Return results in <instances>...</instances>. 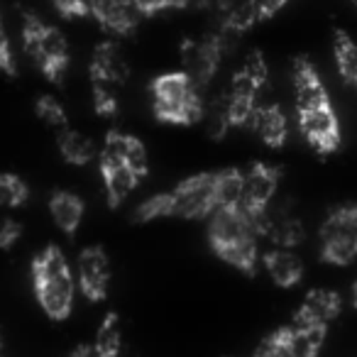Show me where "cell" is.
<instances>
[{
	"label": "cell",
	"mask_w": 357,
	"mask_h": 357,
	"mask_svg": "<svg viewBox=\"0 0 357 357\" xmlns=\"http://www.w3.org/2000/svg\"><path fill=\"white\" fill-rule=\"evenodd\" d=\"M264 213H252L245 206H218L208 215V240L213 252L230 267L255 274L259 264V238H264Z\"/></svg>",
	"instance_id": "1"
},
{
	"label": "cell",
	"mask_w": 357,
	"mask_h": 357,
	"mask_svg": "<svg viewBox=\"0 0 357 357\" xmlns=\"http://www.w3.org/2000/svg\"><path fill=\"white\" fill-rule=\"evenodd\" d=\"M32 289L40 308L52 321H66L74 311L76 277L59 245H47L32 259Z\"/></svg>",
	"instance_id": "2"
},
{
	"label": "cell",
	"mask_w": 357,
	"mask_h": 357,
	"mask_svg": "<svg viewBox=\"0 0 357 357\" xmlns=\"http://www.w3.org/2000/svg\"><path fill=\"white\" fill-rule=\"evenodd\" d=\"M22 50L25 54L35 61V66L42 71L47 81L52 84H61L64 74L69 69V42L56 30L54 25L45 22L40 15L25 10L22 13Z\"/></svg>",
	"instance_id": "3"
},
{
	"label": "cell",
	"mask_w": 357,
	"mask_h": 357,
	"mask_svg": "<svg viewBox=\"0 0 357 357\" xmlns=\"http://www.w3.org/2000/svg\"><path fill=\"white\" fill-rule=\"evenodd\" d=\"M149 91H152V110L162 123L194 125L204 118L201 89L184 71H169L157 76Z\"/></svg>",
	"instance_id": "4"
},
{
	"label": "cell",
	"mask_w": 357,
	"mask_h": 357,
	"mask_svg": "<svg viewBox=\"0 0 357 357\" xmlns=\"http://www.w3.org/2000/svg\"><path fill=\"white\" fill-rule=\"evenodd\" d=\"M321 257L337 267L357 257V204L335 208L321 225Z\"/></svg>",
	"instance_id": "5"
},
{
	"label": "cell",
	"mask_w": 357,
	"mask_h": 357,
	"mask_svg": "<svg viewBox=\"0 0 357 357\" xmlns=\"http://www.w3.org/2000/svg\"><path fill=\"white\" fill-rule=\"evenodd\" d=\"M169 199V215L176 218H208L215 208V172L194 174V176L184 178L176 189L167 191Z\"/></svg>",
	"instance_id": "6"
},
{
	"label": "cell",
	"mask_w": 357,
	"mask_h": 357,
	"mask_svg": "<svg viewBox=\"0 0 357 357\" xmlns=\"http://www.w3.org/2000/svg\"><path fill=\"white\" fill-rule=\"evenodd\" d=\"M223 35H206L199 40H186L181 45V64L184 74L194 81L199 89H204L215 76L223 59Z\"/></svg>",
	"instance_id": "7"
},
{
	"label": "cell",
	"mask_w": 357,
	"mask_h": 357,
	"mask_svg": "<svg viewBox=\"0 0 357 357\" xmlns=\"http://www.w3.org/2000/svg\"><path fill=\"white\" fill-rule=\"evenodd\" d=\"M76 287L89 301H103L110 289V257L103 248L81 250L76 262Z\"/></svg>",
	"instance_id": "8"
},
{
	"label": "cell",
	"mask_w": 357,
	"mask_h": 357,
	"mask_svg": "<svg viewBox=\"0 0 357 357\" xmlns=\"http://www.w3.org/2000/svg\"><path fill=\"white\" fill-rule=\"evenodd\" d=\"M298 130L316 152L331 154L340 147V123L333 105H321L298 113Z\"/></svg>",
	"instance_id": "9"
},
{
	"label": "cell",
	"mask_w": 357,
	"mask_h": 357,
	"mask_svg": "<svg viewBox=\"0 0 357 357\" xmlns=\"http://www.w3.org/2000/svg\"><path fill=\"white\" fill-rule=\"evenodd\" d=\"M279 167L272 164H252L248 172H243V196H240V206H245L252 213H264L272 204L274 194L279 186Z\"/></svg>",
	"instance_id": "10"
},
{
	"label": "cell",
	"mask_w": 357,
	"mask_h": 357,
	"mask_svg": "<svg viewBox=\"0 0 357 357\" xmlns=\"http://www.w3.org/2000/svg\"><path fill=\"white\" fill-rule=\"evenodd\" d=\"M89 13L105 32L115 37H130L142 20V13L132 0H89Z\"/></svg>",
	"instance_id": "11"
},
{
	"label": "cell",
	"mask_w": 357,
	"mask_h": 357,
	"mask_svg": "<svg viewBox=\"0 0 357 357\" xmlns=\"http://www.w3.org/2000/svg\"><path fill=\"white\" fill-rule=\"evenodd\" d=\"M294 98H296V110H313L321 108V105L331 103V96L328 89L323 86L321 76H318L316 66L306 59V56H296L294 59Z\"/></svg>",
	"instance_id": "12"
},
{
	"label": "cell",
	"mask_w": 357,
	"mask_h": 357,
	"mask_svg": "<svg viewBox=\"0 0 357 357\" xmlns=\"http://www.w3.org/2000/svg\"><path fill=\"white\" fill-rule=\"evenodd\" d=\"M342 308V298L333 289H311V291L303 296L301 306H298L294 323L298 326H318L328 328L331 321H335L337 313Z\"/></svg>",
	"instance_id": "13"
},
{
	"label": "cell",
	"mask_w": 357,
	"mask_h": 357,
	"mask_svg": "<svg viewBox=\"0 0 357 357\" xmlns=\"http://www.w3.org/2000/svg\"><path fill=\"white\" fill-rule=\"evenodd\" d=\"M89 74H91V81H93V84L120 86L125 79H128L130 66H128V61H125L120 47L115 45V42L105 40L93 50Z\"/></svg>",
	"instance_id": "14"
},
{
	"label": "cell",
	"mask_w": 357,
	"mask_h": 357,
	"mask_svg": "<svg viewBox=\"0 0 357 357\" xmlns=\"http://www.w3.org/2000/svg\"><path fill=\"white\" fill-rule=\"evenodd\" d=\"M100 154L110 159H118L125 167H130L139 178L147 174V149H144L142 139H137L135 135L120 132V130H110L105 135V144L100 149Z\"/></svg>",
	"instance_id": "15"
},
{
	"label": "cell",
	"mask_w": 357,
	"mask_h": 357,
	"mask_svg": "<svg viewBox=\"0 0 357 357\" xmlns=\"http://www.w3.org/2000/svg\"><path fill=\"white\" fill-rule=\"evenodd\" d=\"M98 167H100V176H103V184H105L108 204L115 208V206H120L132 194L139 176L130 167H125L123 162L105 157V154H98Z\"/></svg>",
	"instance_id": "16"
},
{
	"label": "cell",
	"mask_w": 357,
	"mask_h": 357,
	"mask_svg": "<svg viewBox=\"0 0 357 357\" xmlns=\"http://www.w3.org/2000/svg\"><path fill=\"white\" fill-rule=\"evenodd\" d=\"M248 128L262 139L267 147H284L289 137V123L287 115L279 105H257L250 118Z\"/></svg>",
	"instance_id": "17"
},
{
	"label": "cell",
	"mask_w": 357,
	"mask_h": 357,
	"mask_svg": "<svg viewBox=\"0 0 357 357\" xmlns=\"http://www.w3.org/2000/svg\"><path fill=\"white\" fill-rule=\"evenodd\" d=\"M262 264L272 282L282 289H291L301 282L303 277V262L291 248H272L264 252Z\"/></svg>",
	"instance_id": "18"
},
{
	"label": "cell",
	"mask_w": 357,
	"mask_h": 357,
	"mask_svg": "<svg viewBox=\"0 0 357 357\" xmlns=\"http://www.w3.org/2000/svg\"><path fill=\"white\" fill-rule=\"evenodd\" d=\"M84 213H86L84 199L76 196L74 191L59 189L50 196V215L64 235H76L81 220H84Z\"/></svg>",
	"instance_id": "19"
},
{
	"label": "cell",
	"mask_w": 357,
	"mask_h": 357,
	"mask_svg": "<svg viewBox=\"0 0 357 357\" xmlns=\"http://www.w3.org/2000/svg\"><path fill=\"white\" fill-rule=\"evenodd\" d=\"M279 331H282L287 350L291 357H318V352H321V347H323V340H326L328 328L291 323V326H284V328H279Z\"/></svg>",
	"instance_id": "20"
},
{
	"label": "cell",
	"mask_w": 357,
	"mask_h": 357,
	"mask_svg": "<svg viewBox=\"0 0 357 357\" xmlns=\"http://www.w3.org/2000/svg\"><path fill=\"white\" fill-rule=\"evenodd\" d=\"M56 147H59L61 157L69 164H74V167H84V164H91L98 157V149H96L93 139L76 132V130H71V128L59 130V135H56Z\"/></svg>",
	"instance_id": "21"
},
{
	"label": "cell",
	"mask_w": 357,
	"mask_h": 357,
	"mask_svg": "<svg viewBox=\"0 0 357 357\" xmlns=\"http://www.w3.org/2000/svg\"><path fill=\"white\" fill-rule=\"evenodd\" d=\"M264 238H269L274 243V248H296L303 240V225L298 218L289 213L272 215L267 211V218H264Z\"/></svg>",
	"instance_id": "22"
},
{
	"label": "cell",
	"mask_w": 357,
	"mask_h": 357,
	"mask_svg": "<svg viewBox=\"0 0 357 357\" xmlns=\"http://www.w3.org/2000/svg\"><path fill=\"white\" fill-rule=\"evenodd\" d=\"M333 56H335L337 74L342 76V81L357 91V45L347 32L335 30V35H333Z\"/></svg>",
	"instance_id": "23"
},
{
	"label": "cell",
	"mask_w": 357,
	"mask_h": 357,
	"mask_svg": "<svg viewBox=\"0 0 357 357\" xmlns=\"http://www.w3.org/2000/svg\"><path fill=\"white\" fill-rule=\"evenodd\" d=\"M259 22L257 15V3L255 0H240L233 6L223 8V20H220V35H240V32H248L250 27Z\"/></svg>",
	"instance_id": "24"
},
{
	"label": "cell",
	"mask_w": 357,
	"mask_h": 357,
	"mask_svg": "<svg viewBox=\"0 0 357 357\" xmlns=\"http://www.w3.org/2000/svg\"><path fill=\"white\" fill-rule=\"evenodd\" d=\"M96 347L103 357H120L123 350V328H120L118 313H108L96 333Z\"/></svg>",
	"instance_id": "25"
},
{
	"label": "cell",
	"mask_w": 357,
	"mask_h": 357,
	"mask_svg": "<svg viewBox=\"0 0 357 357\" xmlns=\"http://www.w3.org/2000/svg\"><path fill=\"white\" fill-rule=\"evenodd\" d=\"M30 199V186L22 176L10 172L0 174V208H20Z\"/></svg>",
	"instance_id": "26"
},
{
	"label": "cell",
	"mask_w": 357,
	"mask_h": 357,
	"mask_svg": "<svg viewBox=\"0 0 357 357\" xmlns=\"http://www.w3.org/2000/svg\"><path fill=\"white\" fill-rule=\"evenodd\" d=\"M240 196H243V172L235 167L215 172V201H218V206L240 204Z\"/></svg>",
	"instance_id": "27"
},
{
	"label": "cell",
	"mask_w": 357,
	"mask_h": 357,
	"mask_svg": "<svg viewBox=\"0 0 357 357\" xmlns=\"http://www.w3.org/2000/svg\"><path fill=\"white\" fill-rule=\"evenodd\" d=\"M35 113H37V118L45 125H50V128H54V130L69 128V115H66L64 105H61L54 96H50V93L40 96V98L35 100Z\"/></svg>",
	"instance_id": "28"
},
{
	"label": "cell",
	"mask_w": 357,
	"mask_h": 357,
	"mask_svg": "<svg viewBox=\"0 0 357 357\" xmlns=\"http://www.w3.org/2000/svg\"><path fill=\"white\" fill-rule=\"evenodd\" d=\"M167 215H169L167 194L149 196V199L142 201V204L137 206V211H135V218H137L139 223H147V220H157V218H167Z\"/></svg>",
	"instance_id": "29"
},
{
	"label": "cell",
	"mask_w": 357,
	"mask_h": 357,
	"mask_svg": "<svg viewBox=\"0 0 357 357\" xmlns=\"http://www.w3.org/2000/svg\"><path fill=\"white\" fill-rule=\"evenodd\" d=\"M93 108L103 118H113L118 113V96H115V86L108 84H93Z\"/></svg>",
	"instance_id": "30"
},
{
	"label": "cell",
	"mask_w": 357,
	"mask_h": 357,
	"mask_svg": "<svg viewBox=\"0 0 357 357\" xmlns=\"http://www.w3.org/2000/svg\"><path fill=\"white\" fill-rule=\"evenodd\" d=\"M0 74L8 76V79H15L17 76L15 54H13V45H10V37H8L3 15H0Z\"/></svg>",
	"instance_id": "31"
},
{
	"label": "cell",
	"mask_w": 357,
	"mask_h": 357,
	"mask_svg": "<svg viewBox=\"0 0 357 357\" xmlns=\"http://www.w3.org/2000/svg\"><path fill=\"white\" fill-rule=\"evenodd\" d=\"M52 6L64 20H79V17L91 15L89 0H52Z\"/></svg>",
	"instance_id": "32"
},
{
	"label": "cell",
	"mask_w": 357,
	"mask_h": 357,
	"mask_svg": "<svg viewBox=\"0 0 357 357\" xmlns=\"http://www.w3.org/2000/svg\"><path fill=\"white\" fill-rule=\"evenodd\" d=\"M252 357H291L287 350V342H284V335L282 331L272 333L267 340H262V345L255 350Z\"/></svg>",
	"instance_id": "33"
},
{
	"label": "cell",
	"mask_w": 357,
	"mask_h": 357,
	"mask_svg": "<svg viewBox=\"0 0 357 357\" xmlns=\"http://www.w3.org/2000/svg\"><path fill=\"white\" fill-rule=\"evenodd\" d=\"M22 238V225L13 218H0V250H13Z\"/></svg>",
	"instance_id": "34"
},
{
	"label": "cell",
	"mask_w": 357,
	"mask_h": 357,
	"mask_svg": "<svg viewBox=\"0 0 357 357\" xmlns=\"http://www.w3.org/2000/svg\"><path fill=\"white\" fill-rule=\"evenodd\" d=\"M255 3H257V15H259V22H262L277 15L289 0H255Z\"/></svg>",
	"instance_id": "35"
},
{
	"label": "cell",
	"mask_w": 357,
	"mask_h": 357,
	"mask_svg": "<svg viewBox=\"0 0 357 357\" xmlns=\"http://www.w3.org/2000/svg\"><path fill=\"white\" fill-rule=\"evenodd\" d=\"M132 3L142 13V17H152L157 13H162V0H132Z\"/></svg>",
	"instance_id": "36"
},
{
	"label": "cell",
	"mask_w": 357,
	"mask_h": 357,
	"mask_svg": "<svg viewBox=\"0 0 357 357\" xmlns=\"http://www.w3.org/2000/svg\"><path fill=\"white\" fill-rule=\"evenodd\" d=\"M69 357H103V355H100L98 347H96L93 342H91V345H79L74 352H71Z\"/></svg>",
	"instance_id": "37"
},
{
	"label": "cell",
	"mask_w": 357,
	"mask_h": 357,
	"mask_svg": "<svg viewBox=\"0 0 357 357\" xmlns=\"http://www.w3.org/2000/svg\"><path fill=\"white\" fill-rule=\"evenodd\" d=\"M191 0H162V10H181V8H189Z\"/></svg>",
	"instance_id": "38"
},
{
	"label": "cell",
	"mask_w": 357,
	"mask_h": 357,
	"mask_svg": "<svg viewBox=\"0 0 357 357\" xmlns=\"http://www.w3.org/2000/svg\"><path fill=\"white\" fill-rule=\"evenodd\" d=\"M213 3H220V0H191L189 8H211Z\"/></svg>",
	"instance_id": "39"
},
{
	"label": "cell",
	"mask_w": 357,
	"mask_h": 357,
	"mask_svg": "<svg viewBox=\"0 0 357 357\" xmlns=\"http://www.w3.org/2000/svg\"><path fill=\"white\" fill-rule=\"evenodd\" d=\"M352 306L357 308V282H355V287H352Z\"/></svg>",
	"instance_id": "40"
},
{
	"label": "cell",
	"mask_w": 357,
	"mask_h": 357,
	"mask_svg": "<svg viewBox=\"0 0 357 357\" xmlns=\"http://www.w3.org/2000/svg\"><path fill=\"white\" fill-rule=\"evenodd\" d=\"M0 357H3V342H0Z\"/></svg>",
	"instance_id": "41"
},
{
	"label": "cell",
	"mask_w": 357,
	"mask_h": 357,
	"mask_svg": "<svg viewBox=\"0 0 357 357\" xmlns=\"http://www.w3.org/2000/svg\"><path fill=\"white\" fill-rule=\"evenodd\" d=\"M350 3H352V6H355V8H357V0H350Z\"/></svg>",
	"instance_id": "42"
}]
</instances>
